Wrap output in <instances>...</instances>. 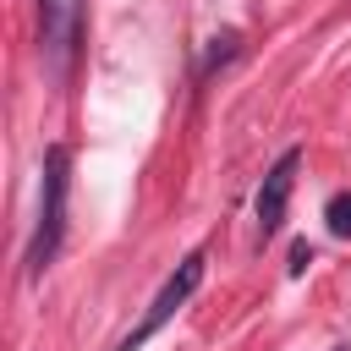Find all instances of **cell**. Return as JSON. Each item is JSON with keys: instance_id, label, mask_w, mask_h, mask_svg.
I'll return each instance as SVG.
<instances>
[{"instance_id": "cell-1", "label": "cell", "mask_w": 351, "mask_h": 351, "mask_svg": "<svg viewBox=\"0 0 351 351\" xmlns=\"http://www.w3.org/2000/svg\"><path fill=\"white\" fill-rule=\"evenodd\" d=\"M66 197H71V148L49 143L44 148V181H38V219H33V241H27V280H44V269L60 258L66 241Z\"/></svg>"}, {"instance_id": "cell-3", "label": "cell", "mask_w": 351, "mask_h": 351, "mask_svg": "<svg viewBox=\"0 0 351 351\" xmlns=\"http://www.w3.org/2000/svg\"><path fill=\"white\" fill-rule=\"evenodd\" d=\"M203 274H208V258H203V252H186V258L165 274L159 296H154V302H148V313L132 324V335H121V346H115V351H137V346H148V340H154V335H159V329H165V324L192 302V291L203 285Z\"/></svg>"}, {"instance_id": "cell-4", "label": "cell", "mask_w": 351, "mask_h": 351, "mask_svg": "<svg viewBox=\"0 0 351 351\" xmlns=\"http://www.w3.org/2000/svg\"><path fill=\"white\" fill-rule=\"evenodd\" d=\"M296 170H302V148H285L274 165H269V176H263V186H258V203H252V214H258V241L269 247L280 230H285V214H291V186H296Z\"/></svg>"}, {"instance_id": "cell-8", "label": "cell", "mask_w": 351, "mask_h": 351, "mask_svg": "<svg viewBox=\"0 0 351 351\" xmlns=\"http://www.w3.org/2000/svg\"><path fill=\"white\" fill-rule=\"evenodd\" d=\"M335 351H351V346H335Z\"/></svg>"}, {"instance_id": "cell-6", "label": "cell", "mask_w": 351, "mask_h": 351, "mask_svg": "<svg viewBox=\"0 0 351 351\" xmlns=\"http://www.w3.org/2000/svg\"><path fill=\"white\" fill-rule=\"evenodd\" d=\"M324 225H329V236L351 241V192H335V197L324 203Z\"/></svg>"}, {"instance_id": "cell-2", "label": "cell", "mask_w": 351, "mask_h": 351, "mask_svg": "<svg viewBox=\"0 0 351 351\" xmlns=\"http://www.w3.org/2000/svg\"><path fill=\"white\" fill-rule=\"evenodd\" d=\"M88 49V0H38V60L55 82H71Z\"/></svg>"}, {"instance_id": "cell-5", "label": "cell", "mask_w": 351, "mask_h": 351, "mask_svg": "<svg viewBox=\"0 0 351 351\" xmlns=\"http://www.w3.org/2000/svg\"><path fill=\"white\" fill-rule=\"evenodd\" d=\"M236 55H241V33H230V27L214 33V38H208V55H203V66H197V77H214V71H219L225 60H236Z\"/></svg>"}, {"instance_id": "cell-7", "label": "cell", "mask_w": 351, "mask_h": 351, "mask_svg": "<svg viewBox=\"0 0 351 351\" xmlns=\"http://www.w3.org/2000/svg\"><path fill=\"white\" fill-rule=\"evenodd\" d=\"M307 263H313V247H307V241H291V263H285V269H291V274H302Z\"/></svg>"}]
</instances>
